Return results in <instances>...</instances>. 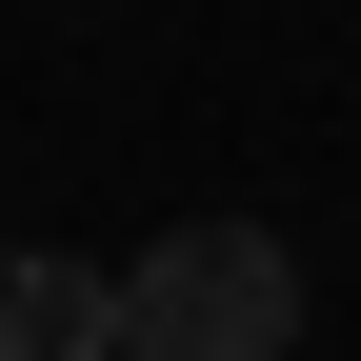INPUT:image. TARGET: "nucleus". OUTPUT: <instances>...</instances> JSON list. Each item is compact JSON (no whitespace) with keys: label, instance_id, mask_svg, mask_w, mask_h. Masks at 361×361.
<instances>
[{"label":"nucleus","instance_id":"7ed1b4c3","mask_svg":"<svg viewBox=\"0 0 361 361\" xmlns=\"http://www.w3.org/2000/svg\"><path fill=\"white\" fill-rule=\"evenodd\" d=\"M80 361H141V341H121V322H101V341H80Z\"/></svg>","mask_w":361,"mask_h":361},{"label":"nucleus","instance_id":"f257e3e1","mask_svg":"<svg viewBox=\"0 0 361 361\" xmlns=\"http://www.w3.org/2000/svg\"><path fill=\"white\" fill-rule=\"evenodd\" d=\"M101 322L141 341V361H281L301 341V261L261 241V221H180V241H141L101 281Z\"/></svg>","mask_w":361,"mask_h":361},{"label":"nucleus","instance_id":"f03ea898","mask_svg":"<svg viewBox=\"0 0 361 361\" xmlns=\"http://www.w3.org/2000/svg\"><path fill=\"white\" fill-rule=\"evenodd\" d=\"M80 341H101V261L0 241V361H80Z\"/></svg>","mask_w":361,"mask_h":361}]
</instances>
